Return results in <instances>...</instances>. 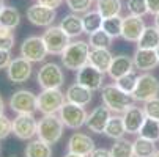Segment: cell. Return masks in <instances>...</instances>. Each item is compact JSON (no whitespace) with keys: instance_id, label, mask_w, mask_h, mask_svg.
<instances>
[{"instance_id":"7dc6e473","label":"cell","mask_w":159,"mask_h":157,"mask_svg":"<svg viewBox=\"0 0 159 157\" xmlns=\"http://www.w3.org/2000/svg\"><path fill=\"white\" fill-rule=\"evenodd\" d=\"M154 25L157 27V30H159V13L157 14H154Z\"/></svg>"},{"instance_id":"4dcf8cb0","label":"cell","mask_w":159,"mask_h":157,"mask_svg":"<svg viewBox=\"0 0 159 157\" xmlns=\"http://www.w3.org/2000/svg\"><path fill=\"white\" fill-rule=\"evenodd\" d=\"M121 28H123V17L121 16H113V17H107L102 20V30L112 39L121 38Z\"/></svg>"},{"instance_id":"f1b7e54d","label":"cell","mask_w":159,"mask_h":157,"mask_svg":"<svg viewBox=\"0 0 159 157\" xmlns=\"http://www.w3.org/2000/svg\"><path fill=\"white\" fill-rule=\"evenodd\" d=\"M121 8V0H98L96 2V11L102 16V19L120 16Z\"/></svg>"},{"instance_id":"f5cc1de1","label":"cell","mask_w":159,"mask_h":157,"mask_svg":"<svg viewBox=\"0 0 159 157\" xmlns=\"http://www.w3.org/2000/svg\"><path fill=\"white\" fill-rule=\"evenodd\" d=\"M95 2H98V0H95Z\"/></svg>"},{"instance_id":"e575fe53","label":"cell","mask_w":159,"mask_h":157,"mask_svg":"<svg viewBox=\"0 0 159 157\" xmlns=\"http://www.w3.org/2000/svg\"><path fill=\"white\" fill-rule=\"evenodd\" d=\"M137 79H139V76L135 74L134 71H131V72H128L126 76H123V77L117 79V80H115V85H117L120 89H123L125 93L132 94L135 85H137Z\"/></svg>"},{"instance_id":"30bf717a","label":"cell","mask_w":159,"mask_h":157,"mask_svg":"<svg viewBox=\"0 0 159 157\" xmlns=\"http://www.w3.org/2000/svg\"><path fill=\"white\" fill-rule=\"evenodd\" d=\"M20 57H24L25 60L32 61V63H39L44 61L49 54L46 49V44L43 41V36H29L22 41L20 44Z\"/></svg>"},{"instance_id":"9c48e42d","label":"cell","mask_w":159,"mask_h":157,"mask_svg":"<svg viewBox=\"0 0 159 157\" xmlns=\"http://www.w3.org/2000/svg\"><path fill=\"white\" fill-rule=\"evenodd\" d=\"M43 41L49 55H61V52L71 42V38L60 28V25H51L43 33Z\"/></svg>"},{"instance_id":"816d5d0a","label":"cell","mask_w":159,"mask_h":157,"mask_svg":"<svg viewBox=\"0 0 159 157\" xmlns=\"http://www.w3.org/2000/svg\"><path fill=\"white\" fill-rule=\"evenodd\" d=\"M0 152H2V146H0Z\"/></svg>"},{"instance_id":"836d02e7","label":"cell","mask_w":159,"mask_h":157,"mask_svg":"<svg viewBox=\"0 0 159 157\" xmlns=\"http://www.w3.org/2000/svg\"><path fill=\"white\" fill-rule=\"evenodd\" d=\"M88 44L92 49H109L112 44V38L101 28L92 35H88Z\"/></svg>"},{"instance_id":"c3c4849f","label":"cell","mask_w":159,"mask_h":157,"mask_svg":"<svg viewBox=\"0 0 159 157\" xmlns=\"http://www.w3.org/2000/svg\"><path fill=\"white\" fill-rule=\"evenodd\" d=\"M5 8V2H3V0H0V11H2Z\"/></svg>"},{"instance_id":"7a4b0ae2","label":"cell","mask_w":159,"mask_h":157,"mask_svg":"<svg viewBox=\"0 0 159 157\" xmlns=\"http://www.w3.org/2000/svg\"><path fill=\"white\" fill-rule=\"evenodd\" d=\"M101 98H102V104L112 111V113H118V115H123L135 102L132 94L125 93L115 83L104 85L101 88Z\"/></svg>"},{"instance_id":"ee69618b","label":"cell","mask_w":159,"mask_h":157,"mask_svg":"<svg viewBox=\"0 0 159 157\" xmlns=\"http://www.w3.org/2000/svg\"><path fill=\"white\" fill-rule=\"evenodd\" d=\"M148 3V13L150 14H157L159 13V0H147Z\"/></svg>"},{"instance_id":"5b68a950","label":"cell","mask_w":159,"mask_h":157,"mask_svg":"<svg viewBox=\"0 0 159 157\" xmlns=\"http://www.w3.org/2000/svg\"><path fill=\"white\" fill-rule=\"evenodd\" d=\"M36 82L43 89H49V88H61L65 83V74L63 69L54 61L44 63L36 76Z\"/></svg>"},{"instance_id":"83f0119b","label":"cell","mask_w":159,"mask_h":157,"mask_svg":"<svg viewBox=\"0 0 159 157\" xmlns=\"http://www.w3.org/2000/svg\"><path fill=\"white\" fill-rule=\"evenodd\" d=\"M102 16L98 11H87L82 14V25H84V33L92 35L98 30L102 28Z\"/></svg>"},{"instance_id":"cb8c5ba5","label":"cell","mask_w":159,"mask_h":157,"mask_svg":"<svg viewBox=\"0 0 159 157\" xmlns=\"http://www.w3.org/2000/svg\"><path fill=\"white\" fill-rule=\"evenodd\" d=\"M104 133L112 138V140H120L125 137L126 133V127H125V121H123V115H118V113H113L107 124H106V129H104Z\"/></svg>"},{"instance_id":"3957f363","label":"cell","mask_w":159,"mask_h":157,"mask_svg":"<svg viewBox=\"0 0 159 157\" xmlns=\"http://www.w3.org/2000/svg\"><path fill=\"white\" fill-rule=\"evenodd\" d=\"M63 129H65V124H63L61 118L58 116V113L43 115V118L38 121L36 137L44 140L49 145H55L63 137Z\"/></svg>"},{"instance_id":"bcb514c9","label":"cell","mask_w":159,"mask_h":157,"mask_svg":"<svg viewBox=\"0 0 159 157\" xmlns=\"http://www.w3.org/2000/svg\"><path fill=\"white\" fill-rule=\"evenodd\" d=\"M63 157H85V155H80V154H74V152H70V151H68Z\"/></svg>"},{"instance_id":"f546056e","label":"cell","mask_w":159,"mask_h":157,"mask_svg":"<svg viewBox=\"0 0 159 157\" xmlns=\"http://www.w3.org/2000/svg\"><path fill=\"white\" fill-rule=\"evenodd\" d=\"M20 22V13L14 7H5L0 11V25L14 30Z\"/></svg>"},{"instance_id":"d590c367","label":"cell","mask_w":159,"mask_h":157,"mask_svg":"<svg viewBox=\"0 0 159 157\" xmlns=\"http://www.w3.org/2000/svg\"><path fill=\"white\" fill-rule=\"evenodd\" d=\"M14 42H16V36H14L13 30L0 25V49L11 50L14 47Z\"/></svg>"},{"instance_id":"277c9868","label":"cell","mask_w":159,"mask_h":157,"mask_svg":"<svg viewBox=\"0 0 159 157\" xmlns=\"http://www.w3.org/2000/svg\"><path fill=\"white\" fill-rule=\"evenodd\" d=\"M65 102H66V98L60 88L43 89L38 94V111H41L43 115L58 113Z\"/></svg>"},{"instance_id":"52a82bcc","label":"cell","mask_w":159,"mask_h":157,"mask_svg":"<svg viewBox=\"0 0 159 157\" xmlns=\"http://www.w3.org/2000/svg\"><path fill=\"white\" fill-rule=\"evenodd\" d=\"M8 105L17 115L20 113L35 115V111H38V96L30 89H17L11 94Z\"/></svg>"},{"instance_id":"60d3db41","label":"cell","mask_w":159,"mask_h":157,"mask_svg":"<svg viewBox=\"0 0 159 157\" xmlns=\"http://www.w3.org/2000/svg\"><path fill=\"white\" fill-rule=\"evenodd\" d=\"M11 60H13V58H11L10 50H3V49H0V69H7Z\"/></svg>"},{"instance_id":"4316f807","label":"cell","mask_w":159,"mask_h":157,"mask_svg":"<svg viewBox=\"0 0 159 157\" xmlns=\"http://www.w3.org/2000/svg\"><path fill=\"white\" fill-rule=\"evenodd\" d=\"M132 151H134V157H153V154L157 151L156 142L139 135L132 142Z\"/></svg>"},{"instance_id":"8fae6325","label":"cell","mask_w":159,"mask_h":157,"mask_svg":"<svg viewBox=\"0 0 159 157\" xmlns=\"http://www.w3.org/2000/svg\"><path fill=\"white\" fill-rule=\"evenodd\" d=\"M36 130H38V120L35 115L30 113H20L13 120V133L24 142L33 140L36 137Z\"/></svg>"},{"instance_id":"74e56055","label":"cell","mask_w":159,"mask_h":157,"mask_svg":"<svg viewBox=\"0 0 159 157\" xmlns=\"http://www.w3.org/2000/svg\"><path fill=\"white\" fill-rule=\"evenodd\" d=\"M95 0H66V5L70 8L71 13L76 14H84L87 11H90Z\"/></svg>"},{"instance_id":"8992f818","label":"cell","mask_w":159,"mask_h":157,"mask_svg":"<svg viewBox=\"0 0 159 157\" xmlns=\"http://www.w3.org/2000/svg\"><path fill=\"white\" fill-rule=\"evenodd\" d=\"M159 94V79L150 72H143L137 79L132 98L135 102H147L153 98H157Z\"/></svg>"},{"instance_id":"f907efd6","label":"cell","mask_w":159,"mask_h":157,"mask_svg":"<svg viewBox=\"0 0 159 157\" xmlns=\"http://www.w3.org/2000/svg\"><path fill=\"white\" fill-rule=\"evenodd\" d=\"M156 52H157V58H159V47H157V49H156Z\"/></svg>"},{"instance_id":"f35d334b","label":"cell","mask_w":159,"mask_h":157,"mask_svg":"<svg viewBox=\"0 0 159 157\" xmlns=\"http://www.w3.org/2000/svg\"><path fill=\"white\" fill-rule=\"evenodd\" d=\"M143 111L148 118L159 121V98H153V99L143 102Z\"/></svg>"},{"instance_id":"ab89813d","label":"cell","mask_w":159,"mask_h":157,"mask_svg":"<svg viewBox=\"0 0 159 157\" xmlns=\"http://www.w3.org/2000/svg\"><path fill=\"white\" fill-rule=\"evenodd\" d=\"M13 133V120H10L5 113L0 115V140L8 138Z\"/></svg>"},{"instance_id":"5bb4252c","label":"cell","mask_w":159,"mask_h":157,"mask_svg":"<svg viewBox=\"0 0 159 157\" xmlns=\"http://www.w3.org/2000/svg\"><path fill=\"white\" fill-rule=\"evenodd\" d=\"M27 19L36 27H51L54 25V20L57 19V10L48 8L44 5L35 3L27 8Z\"/></svg>"},{"instance_id":"7c38bea8","label":"cell","mask_w":159,"mask_h":157,"mask_svg":"<svg viewBox=\"0 0 159 157\" xmlns=\"http://www.w3.org/2000/svg\"><path fill=\"white\" fill-rule=\"evenodd\" d=\"M33 63L25 60L24 57L13 58L7 68V77L13 83H24L32 77L33 72Z\"/></svg>"},{"instance_id":"d6a6232c","label":"cell","mask_w":159,"mask_h":157,"mask_svg":"<svg viewBox=\"0 0 159 157\" xmlns=\"http://www.w3.org/2000/svg\"><path fill=\"white\" fill-rule=\"evenodd\" d=\"M110 155L112 157H134L132 142H128L125 137L120 140H115L110 148Z\"/></svg>"},{"instance_id":"e0dca14e","label":"cell","mask_w":159,"mask_h":157,"mask_svg":"<svg viewBox=\"0 0 159 157\" xmlns=\"http://www.w3.org/2000/svg\"><path fill=\"white\" fill-rule=\"evenodd\" d=\"M112 116V111L102 104V105H98L92 113L88 115L87 118V123L85 126L88 127L90 132H95V133H104V129H106V124L109 121V118Z\"/></svg>"},{"instance_id":"44dd1931","label":"cell","mask_w":159,"mask_h":157,"mask_svg":"<svg viewBox=\"0 0 159 157\" xmlns=\"http://www.w3.org/2000/svg\"><path fill=\"white\" fill-rule=\"evenodd\" d=\"M134 71V61L131 57L128 55H117V57H113L110 66H109V77L112 80H117L123 76H126L128 72Z\"/></svg>"},{"instance_id":"4fadbf2b","label":"cell","mask_w":159,"mask_h":157,"mask_svg":"<svg viewBox=\"0 0 159 157\" xmlns=\"http://www.w3.org/2000/svg\"><path fill=\"white\" fill-rule=\"evenodd\" d=\"M104 77H106V72L96 69L95 66L87 63L84 68H80L77 71L76 82H79L80 85L90 88L92 91H99V89L104 86Z\"/></svg>"},{"instance_id":"d6986e66","label":"cell","mask_w":159,"mask_h":157,"mask_svg":"<svg viewBox=\"0 0 159 157\" xmlns=\"http://www.w3.org/2000/svg\"><path fill=\"white\" fill-rule=\"evenodd\" d=\"M145 118H147V115L143 111V107H135V105L129 107L123 113V121H125L126 133H131V135L139 133Z\"/></svg>"},{"instance_id":"ffe728a7","label":"cell","mask_w":159,"mask_h":157,"mask_svg":"<svg viewBox=\"0 0 159 157\" xmlns=\"http://www.w3.org/2000/svg\"><path fill=\"white\" fill-rule=\"evenodd\" d=\"M65 98L68 102H73V104H77V105H88L93 99V91L90 88L80 85L79 82H74L73 85L68 86L66 93H65Z\"/></svg>"},{"instance_id":"484cf974","label":"cell","mask_w":159,"mask_h":157,"mask_svg":"<svg viewBox=\"0 0 159 157\" xmlns=\"http://www.w3.org/2000/svg\"><path fill=\"white\" fill-rule=\"evenodd\" d=\"M139 49H157L159 47V30L156 25H147L140 39L137 41Z\"/></svg>"},{"instance_id":"9a60e30c","label":"cell","mask_w":159,"mask_h":157,"mask_svg":"<svg viewBox=\"0 0 159 157\" xmlns=\"http://www.w3.org/2000/svg\"><path fill=\"white\" fill-rule=\"evenodd\" d=\"M145 22L139 16L128 14L123 17V28H121V38L128 42H137L145 30Z\"/></svg>"},{"instance_id":"681fc988","label":"cell","mask_w":159,"mask_h":157,"mask_svg":"<svg viewBox=\"0 0 159 157\" xmlns=\"http://www.w3.org/2000/svg\"><path fill=\"white\" fill-rule=\"evenodd\" d=\"M153 157H159V149H157V151H156V152L153 154Z\"/></svg>"},{"instance_id":"603a6c76","label":"cell","mask_w":159,"mask_h":157,"mask_svg":"<svg viewBox=\"0 0 159 157\" xmlns=\"http://www.w3.org/2000/svg\"><path fill=\"white\" fill-rule=\"evenodd\" d=\"M112 60H113V55L110 54L109 49H90L88 63L102 72L109 71V66H110Z\"/></svg>"},{"instance_id":"f6af8a7d","label":"cell","mask_w":159,"mask_h":157,"mask_svg":"<svg viewBox=\"0 0 159 157\" xmlns=\"http://www.w3.org/2000/svg\"><path fill=\"white\" fill-rule=\"evenodd\" d=\"M5 113V101L2 98V94H0V115H3Z\"/></svg>"},{"instance_id":"7bdbcfd3","label":"cell","mask_w":159,"mask_h":157,"mask_svg":"<svg viewBox=\"0 0 159 157\" xmlns=\"http://www.w3.org/2000/svg\"><path fill=\"white\" fill-rule=\"evenodd\" d=\"M88 157H112V155H110V149H106V148H95L92 152H90Z\"/></svg>"},{"instance_id":"ac0fdd59","label":"cell","mask_w":159,"mask_h":157,"mask_svg":"<svg viewBox=\"0 0 159 157\" xmlns=\"http://www.w3.org/2000/svg\"><path fill=\"white\" fill-rule=\"evenodd\" d=\"M93 149H95V142L90 135H87V133L74 132L70 137V140H68V151L70 152L88 157Z\"/></svg>"},{"instance_id":"ba28073f","label":"cell","mask_w":159,"mask_h":157,"mask_svg":"<svg viewBox=\"0 0 159 157\" xmlns=\"http://www.w3.org/2000/svg\"><path fill=\"white\" fill-rule=\"evenodd\" d=\"M58 116L61 118L65 127L77 130L82 126H85L88 113L82 105H77V104H73V102L66 101L63 104V107L60 108V111H58Z\"/></svg>"},{"instance_id":"d4e9b609","label":"cell","mask_w":159,"mask_h":157,"mask_svg":"<svg viewBox=\"0 0 159 157\" xmlns=\"http://www.w3.org/2000/svg\"><path fill=\"white\" fill-rule=\"evenodd\" d=\"M25 157H52V145L41 138L30 140L24 151Z\"/></svg>"},{"instance_id":"b9f144b4","label":"cell","mask_w":159,"mask_h":157,"mask_svg":"<svg viewBox=\"0 0 159 157\" xmlns=\"http://www.w3.org/2000/svg\"><path fill=\"white\" fill-rule=\"evenodd\" d=\"M36 2L39 5H44V7H48V8H52V10H57L61 7L63 3V0H36Z\"/></svg>"},{"instance_id":"8d00e7d4","label":"cell","mask_w":159,"mask_h":157,"mask_svg":"<svg viewBox=\"0 0 159 157\" xmlns=\"http://www.w3.org/2000/svg\"><path fill=\"white\" fill-rule=\"evenodd\" d=\"M128 13L139 17H143L145 14H148L147 0H128Z\"/></svg>"},{"instance_id":"6da1fadb","label":"cell","mask_w":159,"mask_h":157,"mask_svg":"<svg viewBox=\"0 0 159 157\" xmlns=\"http://www.w3.org/2000/svg\"><path fill=\"white\" fill-rule=\"evenodd\" d=\"M90 49L92 47H90L88 41H82V39L71 41L60 55L63 68L70 71H79L80 68H84L88 63Z\"/></svg>"},{"instance_id":"7402d4cb","label":"cell","mask_w":159,"mask_h":157,"mask_svg":"<svg viewBox=\"0 0 159 157\" xmlns=\"http://www.w3.org/2000/svg\"><path fill=\"white\" fill-rule=\"evenodd\" d=\"M60 28L70 36L71 39L73 38H77L84 33V25H82V16L76 14V13H70L63 16V19L60 20Z\"/></svg>"},{"instance_id":"1f68e13d","label":"cell","mask_w":159,"mask_h":157,"mask_svg":"<svg viewBox=\"0 0 159 157\" xmlns=\"http://www.w3.org/2000/svg\"><path fill=\"white\" fill-rule=\"evenodd\" d=\"M139 135L143 138L153 140V142H159V121L147 116L139 130Z\"/></svg>"},{"instance_id":"2e32d148","label":"cell","mask_w":159,"mask_h":157,"mask_svg":"<svg viewBox=\"0 0 159 157\" xmlns=\"http://www.w3.org/2000/svg\"><path fill=\"white\" fill-rule=\"evenodd\" d=\"M132 61H134V68L142 72H150L159 64L156 49H139L137 47V50L132 55Z\"/></svg>"}]
</instances>
